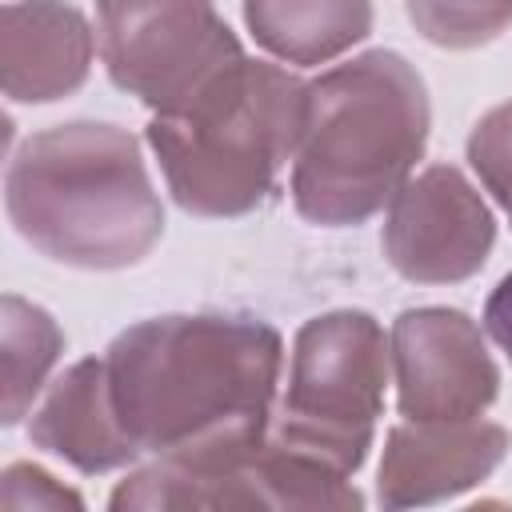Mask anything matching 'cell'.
I'll return each instance as SVG.
<instances>
[{"label":"cell","instance_id":"obj_1","mask_svg":"<svg viewBox=\"0 0 512 512\" xmlns=\"http://www.w3.org/2000/svg\"><path fill=\"white\" fill-rule=\"evenodd\" d=\"M104 368L132 444L176 456L268 436L284 340L256 316H152L108 344Z\"/></svg>","mask_w":512,"mask_h":512},{"label":"cell","instance_id":"obj_2","mask_svg":"<svg viewBox=\"0 0 512 512\" xmlns=\"http://www.w3.org/2000/svg\"><path fill=\"white\" fill-rule=\"evenodd\" d=\"M4 208L40 256L84 272L132 268L164 236L140 140L104 120L28 136L4 172Z\"/></svg>","mask_w":512,"mask_h":512},{"label":"cell","instance_id":"obj_3","mask_svg":"<svg viewBox=\"0 0 512 512\" xmlns=\"http://www.w3.org/2000/svg\"><path fill=\"white\" fill-rule=\"evenodd\" d=\"M432 104L420 72L372 48L308 80L304 136L292 160V204L316 228L372 220L428 148Z\"/></svg>","mask_w":512,"mask_h":512},{"label":"cell","instance_id":"obj_4","mask_svg":"<svg viewBox=\"0 0 512 512\" xmlns=\"http://www.w3.org/2000/svg\"><path fill=\"white\" fill-rule=\"evenodd\" d=\"M304 116L308 80L240 56L180 112H152L144 140L188 216L236 220L276 192L284 164L296 160Z\"/></svg>","mask_w":512,"mask_h":512},{"label":"cell","instance_id":"obj_5","mask_svg":"<svg viewBox=\"0 0 512 512\" xmlns=\"http://www.w3.org/2000/svg\"><path fill=\"white\" fill-rule=\"evenodd\" d=\"M392 348L372 312L336 308L300 324L288 356V388L272 412V436L300 456L356 476L384 412Z\"/></svg>","mask_w":512,"mask_h":512},{"label":"cell","instance_id":"obj_6","mask_svg":"<svg viewBox=\"0 0 512 512\" xmlns=\"http://www.w3.org/2000/svg\"><path fill=\"white\" fill-rule=\"evenodd\" d=\"M108 508H364V496L352 476L292 452L268 432L252 444L156 456L112 488Z\"/></svg>","mask_w":512,"mask_h":512},{"label":"cell","instance_id":"obj_7","mask_svg":"<svg viewBox=\"0 0 512 512\" xmlns=\"http://www.w3.org/2000/svg\"><path fill=\"white\" fill-rule=\"evenodd\" d=\"M108 80L152 112H180L244 56L212 0H96Z\"/></svg>","mask_w":512,"mask_h":512},{"label":"cell","instance_id":"obj_8","mask_svg":"<svg viewBox=\"0 0 512 512\" xmlns=\"http://www.w3.org/2000/svg\"><path fill=\"white\" fill-rule=\"evenodd\" d=\"M496 244V216L456 164H428L388 200L380 248L412 284H460Z\"/></svg>","mask_w":512,"mask_h":512},{"label":"cell","instance_id":"obj_9","mask_svg":"<svg viewBox=\"0 0 512 512\" xmlns=\"http://www.w3.org/2000/svg\"><path fill=\"white\" fill-rule=\"evenodd\" d=\"M388 348L404 420H472L500 396V368L488 352V336L460 308H404L392 320Z\"/></svg>","mask_w":512,"mask_h":512},{"label":"cell","instance_id":"obj_10","mask_svg":"<svg viewBox=\"0 0 512 512\" xmlns=\"http://www.w3.org/2000/svg\"><path fill=\"white\" fill-rule=\"evenodd\" d=\"M508 432L492 420H400L384 436L376 500L428 508L484 484L508 456Z\"/></svg>","mask_w":512,"mask_h":512},{"label":"cell","instance_id":"obj_11","mask_svg":"<svg viewBox=\"0 0 512 512\" xmlns=\"http://www.w3.org/2000/svg\"><path fill=\"white\" fill-rule=\"evenodd\" d=\"M96 36L64 0H8L0 12V72L12 104L72 96L92 72Z\"/></svg>","mask_w":512,"mask_h":512},{"label":"cell","instance_id":"obj_12","mask_svg":"<svg viewBox=\"0 0 512 512\" xmlns=\"http://www.w3.org/2000/svg\"><path fill=\"white\" fill-rule=\"evenodd\" d=\"M28 440L84 476H104L144 456L116 416L104 356L76 360L48 384L44 400L32 408Z\"/></svg>","mask_w":512,"mask_h":512},{"label":"cell","instance_id":"obj_13","mask_svg":"<svg viewBox=\"0 0 512 512\" xmlns=\"http://www.w3.org/2000/svg\"><path fill=\"white\" fill-rule=\"evenodd\" d=\"M252 40L300 68L332 64L372 32V0H244Z\"/></svg>","mask_w":512,"mask_h":512},{"label":"cell","instance_id":"obj_14","mask_svg":"<svg viewBox=\"0 0 512 512\" xmlns=\"http://www.w3.org/2000/svg\"><path fill=\"white\" fill-rule=\"evenodd\" d=\"M64 352V332L40 304L24 296L0 300V364H4V408L0 424L12 428L32 412V400L48 384V372L56 368Z\"/></svg>","mask_w":512,"mask_h":512},{"label":"cell","instance_id":"obj_15","mask_svg":"<svg viewBox=\"0 0 512 512\" xmlns=\"http://www.w3.org/2000/svg\"><path fill=\"white\" fill-rule=\"evenodd\" d=\"M416 32L448 52L492 44L512 24V0H404Z\"/></svg>","mask_w":512,"mask_h":512},{"label":"cell","instance_id":"obj_16","mask_svg":"<svg viewBox=\"0 0 512 512\" xmlns=\"http://www.w3.org/2000/svg\"><path fill=\"white\" fill-rule=\"evenodd\" d=\"M468 164L512 224V100L488 108L468 132Z\"/></svg>","mask_w":512,"mask_h":512},{"label":"cell","instance_id":"obj_17","mask_svg":"<svg viewBox=\"0 0 512 512\" xmlns=\"http://www.w3.org/2000/svg\"><path fill=\"white\" fill-rule=\"evenodd\" d=\"M0 504L4 508H84L80 492L64 488L52 472L36 464H8L0 476Z\"/></svg>","mask_w":512,"mask_h":512},{"label":"cell","instance_id":"obj_18","mask_svg":"<svg viewBox=\"0 0 512 512\" xmlns=\"http://www.w3.org/2000/svg\"><path fill=\"white\" fill-rule=\"evenodd\" d=\"M484 332L496 340V348L508 356L512 364V272L488 292L484 300Z\"/></svg>","mask_w":512,"mask_h":512}]
</instances>
